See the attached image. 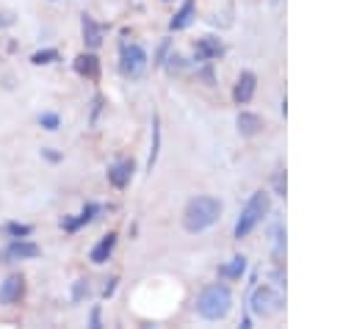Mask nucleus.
Masks as SVG:
<instances>
[{"label":"nucleus","mask_w":354,"mask_h":329,"mask_svg":"<svg viewBox=\"0 0 354 329\" xmlns=\"http://www.w3.org/2000/svg\"><path fill=\"white\" fill-rule=\"evenodd\" d=\"M230 307H232V293L224 282H213L196 296V312L205 321H221L230 312Z\"/></svg>","instance_id":"nucleus-2"},{"label":"nucleus","mask_w":354,"mask_h":329,"mask_svg":"<svg viewBox=\"0 0 354 329\" xmlns=\"http://www.w3.org/2000/svg\"><path fill=\"white\" fill-rule=\"evenodd\" d=\"M88 293H91V288H88V279H77V282L72 285V301H83Z\"/></svg>","instance_id":"nucleus-22"},{"label":"nucleus","mask_w":354,"mask_h":329,"mask_svg":"<svg viewBox=\"0 0 354 329\" xmlns=\"http://www.w3.org/2000/svg\"><path fill=\"white\" fill-rule=\"evenodd\" d=\"M3 232H6V238H28L33 232V227L30 224H19V221H6Z\"/></svg>","instance_id":"nucleus-20"},{"label":"nucleus","mask_w":354,"mask_h":329,"mask_svg":"<svg viewBox=\"0 0 354 329\" xmlns=\"http://www.w3.org/2000/svg\"><path fill=\"white\" fill-rule=\"evenodd\" d=\"M80 30H83V41L88 50L102 44V28L97 25V19L91 14H80Z\"/></svg>","instance_id":"nucleus-12"},{"label":"nucleus","mask_w":354,"mask_h":329,"mask_svg":"<svg viewBox=\"0 0 354 329\" xmlns=\"http://www.w3.org/2000/svg\"><path fill=\"white\" fill-rule=\"evenodd\" d=\"M158 152H160V119L155 116V119H152V149H149V158H147V171L155 169Z\"/></svg>","instance_id":"nucleus-17"},{"label":"nucleus","mask_w":354,"mask_h":329,"mask_svg":"<svg viewBox=\"0 0 354 329\" xmlns=\"http://www.w3.org/2000/svg\"><path fill=\"white\" fill-rule=\"evenodd\" d=\"M194 14H196V0H185V3L180 6V11L171 17L169 28H171V30H185V28L194 22Z\"/></svg>","instance_id":"nucleus-15"},{"label":"nucleus","mask_w":354,"mask_h":329,"mask_svg":"<svg viewBox=\"0 0 354 329\" xmlns=\"http://www.w3.org/2000/svg\"><path fill=\"white\" fill-rule=\"evenodd\" d=\"M102 111V97L100 94H94V100H91V124L97 122V113Z\"/></svg>","instance_id":"nucleus-23"},{"label":"nucleus","mask_w":354,"mask_h":329,"mask_svg":"<svg viewBox=\"0 0 354 329\" xmlns=\"http://www.w3.org/2000/svg\"><path fill=\"white\" fill-rule=\"evenodd\" d=\"M39 254H41L39 243H33V241H28V238H11L8 246L3 249V260H6V263H14V260H33V257H39Z\"/></svg>","instance_id":"nucleus-6"},{"label":"nucleus","mask_w":354,"mask_h":329,"mask_svg":"<svg viewBox=\"0 0 354 329\" xmlns=\"http://www.w3.org/2000/svg\"><path fill=\"white\" fill-rule=\"evenodd\" d=\"M39 124H41L44 130H58V127H61V116L53 113V111H44V113H39Z\"/></svg>","instance_id":"nucleus-21"},{"label":"nucleus","mask_w":354,"mask_h":329,"mask_svg":"<svg viewBox=\"0 0 354 329\" xmlns=\"http://www.w3.org/2000/svg\"><path fill=\"white\" fill-rule=\"evenodd\" d=\"M50 3H55V0H50Z\"/></svg>","instance_id":"nucleus-27"},{"label":"nucleus","mask_w":354,"mask_h":329,"mask_svg":"<svg viewBox=\"0 0 354 329\" xmlns=\"http://www.w3.org/2000/svg\"><path fill=\"white\" fill-rule=\"evenodd\" d=\"M221 53H224V44H221V39H216V36H202V39H196V44H194L196 61H213V58H218Z\"/></svg>","instance_id":"nucleus-10"},{"label":"nucleus","mask_w":354,"mask_h":329,"mask_svg":"<svg viewBox=\"0 0 354 329\" xmlns=\"http://www.w3.org/2000/svg\"><path fill=\"white\" fill-rule=\"evenodd\" d=\"M72 66H75V72L80 77H88V80H97L100 77V58L94 53H80Z\"/></svg>","instance_id":"nucleus-14"},{"label":"nucleus","mask_w":354,"mask_h":329,"mask_svg":"<svg viewBox=\"0 0 354 329\" xmlns=\"http://www.w3.org/2000/svg\"><path fill=\"white\" fill-rule=\"evenodd\" d=\"M22 296H25V276H22V274H8V276L0 282V304H3V307L19 304Z\"/></svg>","instance_id":"nucleus-7"},{"label":"nucleus","mask_w":354,"mask_h":329,"mask_svg":"<svg viewBox=\"0 0 354 329\" xmlns=\"http://www.w3.org/2000/svg\"><path fill=\"white\" fill-rule=\"evenodd\" d=\"M243 271H246V260H243V257H232L230 263H224V265L218 268V276H224V279H238Z\"/></svg>","instance_id":"nucleus-18"},{"label":"nucleus","mask_w":354,"mask_h":329,"mask_svg":"<svg viewBox=\"0 0 354 329\" xmlns=\"http://www.w3.org/2000/svg\"><path fill=\"white\" fill-rule=\"evenodd\" d=\"M41 155H44L50 163H58V160H61V155H58V152H53L50 147H44V149H41Z\"/></svg>","instance_id":"nucleus-26"},{"label":"nucleus","mask_w":354,"mask_h":329,"mask_svg":"<svg viewBox=\"0 0 354 329\" xmlns=\"http://www.w3.org/2000/svg\"><path fill=\"white\" fill-rule=\"evenodd\" d=\"M133 171H136L133 160H116V163L108 166V182L113 188H127L130 180H133Z\"/></svg>","instance_id":"nucleus-9"},{"label":"nucleus","mask_w":354,"mask_h":329,"mask_svg":"<svg viewBox=\"0 0 354 329\" xmlns=\"http://www.w3.org/2000/svg\"><path fill=\"white\" fill-rule=\"evenodd\" d=\"M249 304H252V312H254V315L271 318V315H277V312L285 307V296H282L277 288H271V285H257V288L252 290Z\"/></svg>","instance_id":"nucleus-4"},{"label":"nucleus","mask_w":354,"mask_h":329,"mask_svg":"<svg viewBox=\"0 0 354 329\" xmlns=\"http://www.w3.org/2000/svg\"><path fill=\"white\" fill-rule=\"evenodd\" d=\"M268 210H271V196H268V191H254V194L249 196V202L243 205L238 221H235V238H238V241L246 238V235L268 216Z\"/></svg>","instance_id":"nucleus-3"},{"label":"nucleus","mask_w":354,"mask_h":329,"mask_svg":"<svg viewBox=\"0 0 354 329\" xmlns=\"http://www.w3.org/2000/svg\"><path fill=\"white\" fill-rule=\"evenodd\" d=\"M147 61L149 58H147V50L141 44H122V50H119V72L124 77H130V80L141 77L144 69H147Z\"/></svg>","instance_id":"nucleus-5"},{"label":"nucleus","mask_w":354,"mask_h":329,"mask_svg":"<svg viewBox=\"0 0 354 329\" xmlns=\"http://www.w3.org/2000/svg\"><path fill=\"white\" fill-rule=\"evenodd\" d=\"M100 213H102V205H97V202H86L83 210H80L77 216H66V218H61V229L75 232V229H80L83 224H91Z\"/></svg>","instance_id":"nucleus-8"},{"label":"nucleus","mask_w":354,"mask_h":329,"mask_svg":"<svg viewBox=\"0 0 354 329\" xmlns=\"http://www.w3.org/2000/svg\"><path fill=\"white\" fill-rule=\"evenodd\" d=\"M61 55H58V50L55 47H44V50H36L33 55H30V64H36V66H47V64H55Z\"/></svg>","instance_id":"nucleus-19"},{"label":"nucleus","mask_w":354,"mask_h":329,"mask_svg":"<svg viewBox=\"0 0 354 329\" xmlns=\"http://www.w3.org/2000/svg\"><path fill=\"white\" fill-rule=\"evenodd\" d=\"M221 216V202L216 196L199 194L194 199H188L185 210H183V227L185 232H202L207 227H213Z\"/></svg>","instance_id":"nucleus-1"},{"label":"nucleus","mask_w":354,"mask_h":329,"mask_svg":"<svg viewBox=\"0 0 354 329\" xmlns=\"http://www.w3.org/2000/svg\"><path fill=\"white\" fill-rule=\"evenodd\" d=\"M88 326H94V329H100L102 323H100V307H94L91 310V315H88Z\"/></svg>","instance_id":"nucleus-25"},{"label":"nucleus","mask_w":354,"mask_h":329,"mask_svg":"<svg viewBox=\"0 0 354 329\" xmlns=\"http://www.w3.org/2000/svg\"><path fill=\"white\" fill-rule=\"evenodd\" d=\"M113 249H116V232H108V235H102V238L94 243V249L88 252V260H91L94 265H102V263L113 254Z\"/></svg>","instance_id":"nucleus-13"},{"label":"nucleus","mask_w":354,"mask_h":329,"mask_svg":"<svg viewBox=\"0 0 354 329\" xmlns=\"http://www.w3.org/2000/svg\"><path fill=\"white\" fill-rule=\"evenodd\" d=\"M116 282H119L116 276H111V279H108V285L102 288V296H105V299H108V296H113V290H116Z\"/></svg>","instance_id":"nucleus-24"},{"label":"nucleus","mask_w":354,"mask_h":329,"mask_svg":"<svg viewBox=\"0 0 354 329\" xmlns=\"http://www.w3.org/2000/svg\"><path fill=\"white\" fill-rule=\"evenodd\" d=\"M254 88H257L254 72H241V77H238V83H235V88H232V100H235L238 105H246V102L252 100Z\"/></svg>","instance_id":"nucleus-11"},{"label":"nucleus","mask_w":354,"mask_h":329,"mask_svg":"<svg viewBox=\"0 0 354 329\" xmlns=\"http://www.w3.org/2000/svg\"><path fill=\"white\" fill-rule=\"evenodd\" d=\"M263 127V119L257 113H249V111H241L238 113V133L241 135H257Z\"/></svg>","instance_id":"nucleus-16"}]
</instances>
